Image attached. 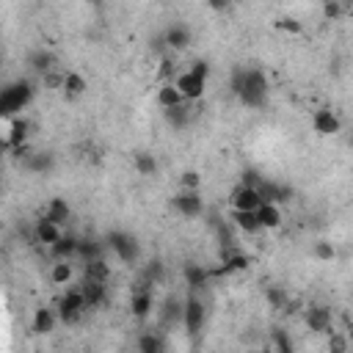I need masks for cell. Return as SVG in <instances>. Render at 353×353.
I'll list each match as a JSON object with an SVG mask.
<instances>
[{
    "mask_svg": "<svg viewBox=\"0 0 353 353\" xmlns=\"http://www.w3.org/2000/svg\"><path fill=\"white\" fill-rule=\"evenodd\" d=\"M232 88H234V97L245 108H262L270 94V83H268L265 72H259V69H237Z\"/></svg>",
    "mask_w": 353,
    "mask_h": 353,
    "instance_id": "1",
    "label": "cell"
},
{
    "mask_svg": "<svg viewBox=\"0 0 353 353\" xmlns=\"http://www.w3.org/2000/svg\"><path fill=\"white\" fill-rule=\"evenodd\" d=\"M207 77H210V63H207V61H193L190 69L176 72L174 83H176V88L182 91V97H185L188 102H196V99H201L204 91H207Z\"/></svg>",
    "mask_w": 353,
    "mask_h": 353,
    "instance_id": "2",
    "label": "cell"
},
{
    "mask_svg": "<svg viewBox=\"0 0 353 353\" xmlns=\"http://www.w3.org/2000/svg\"><path fill=\"white\" fill-rule=\"evenodd\" d=\"M33 102V85L28 80H17V83H8L0 94V116L3 119H14V116H22V110Z\"/></svg>",
    "mask_w": 353,
    "mask_h": 353,
    "instance_id": "3",
    "label": "cell"
},
{
    "mask_svg": "<svg viewBox=\"0 0 353 353\" xmlns=\"http://www.w3.org/2000/svg\"><path fill=\"white\" fill-rule=\"evenodd\" d=\"M105 245H108V248L116 254V259H121L124 265H132V262H138V256H141V243H138L130 232H121V229L108 232Z\"/></svg>",
    "mask_w": 353,
    "mask_h": 353,
    "instance_id": "4",
    "label": "cell"
},
{
    "mask_svg": "<svg viewBox=\"0 0 353 353\" xmlns=\"http://www.w3.org/2000/svg\"><path fill=\"white\" fill-rule=\"evenodd\" d=\"M55 309H58V317H61V323H66V325L77 323V320L83 317V312L88 309V303H85V295H83V287H72V290H66V292L58 298Z\"/></svg>",
    "mask_w": 353,
    "mask_h": 353,
    "instance_id": "5",
    "label": "cell"
},
{
    "mask_svg": "<svg viewBox=\"0 0 353 353\" xmlns=\"http://www.w3.org/2000/svg\"><path fill=\"white\" fill-rule=\"evenodd\" d=\"M30 135V121L25 116H14V119H3V146L6 149H19L28 143Z\"/></svg>",
    "mask_w": 353,
    "mask_h": 353,
    "instance_id": "6",
    "label": "cell"
},
{
    "mask_svg": "<svg viewBox=\"0 0 353 353\" xmlns=\"http://www.w3.org/2000/svg\"><path fill=\"white\" fill-rule=\"evenodd\" d=\"M204 320H207V306H204V301L190 290V295H188V301H185L182 325H185V331H188L190 336H196V334L204 328Z\"/></svg>",
    "mask_w": 353,
    "mask_h": 353,
    "instance_id": "7",
    "label": "cell"
},
{
    "mask_svg": "<svg viewBox=\"0 0 353 353\" xmlns=\"http://www.w3.org/2000/svg\"><path fill=\"white\" fill-rule=\"evenodd\" d=\"M174 210L182 215V218H199L201 212H204V199H201V193L199 190H188V188H182L176 196H174Z\"/></svg>",
    "mask_w": 353,
    "mask_h": 353,
    "instance_id": "8",
    "label": "cell"
},
{
    "mask_svg": "<svg viewBox=\"0 0 353 353\" xmlns=\"http://www.w3.org/2000/svg\"><path fill=\"white\" fill-rule=\"evenodd\" d=\"M229 204L232 210H256L262 204V193L256 185H248V182H240L232 193H229Z\"/></svg>",
    "mask_w": 353,
    "mask_h": 353,
    "instance_id": "9",
    "label": "cell"
},
{
    "mask_svg": "<svg viewBox=\"0 0 353 353\" xmlns=\"http://www.w3.org/2000/svg\"><path fill=\"white\" fill-rule=\"evenodd\" d=\"M152 281L146 279L135 292H132V298H130V309H132V317L135 320H146L149 314H152V309H154V295H152Z\"/></svg>",
    "mask_w": 353,
    "mask_h": 353,
    "instance_id": "10",
    "label": "cell"
},
{
    "mask_svg": "<svg viewBox=\"0 0 353 353\" xmlns=\"http://www.w3.org/2000/svg\"><path fill=\"white\" fill-rule=\"evenodd\" d=\"M312 130H314L317 135L328 138V135H336V132L342 130V121H339V116H336L331 108H317V110L312 113Z\"/></svg>",
    "mask_w": 353,
    "mask_h": 353,
    "instance_id": "11",
    "label": "cell"
},
{
    "mask_svg": "<svg viewBox=\"0 0 353 353\" xmlns=\"http://www.w3.org/2000/svg\"><path fill=\"white\" fill-rule=\"evenodd\" d=\"M61 237H63V226H61V223L50 221L47 215H41V218L36 221V226H33V240H36V243H44V245L50 248V245L58 243Z\"/></svg>",
    "mask_w": 353,
    "mask_h": 353,
    "instance_id": "12",
    "label": "cell"
},
{
    "mask_svg": "<svg viewBox=\"0 0 353 353\" xmlns=\"http://www.w3.org/2000/svg\"><path fill=\"white\" fill-rule=\"evenodd\" d=\"M303 320H306L309 331H314V334H331L334 331L331 328V309L328 306H309Z\"/></svg>",
    "mask_w": 353,
    "mask_h": 353,
    "instance_id": "13",
    "label": "cell"
},
{
    "mask_svg": "<svg viewBox=\"0 0 353 353\" xmlns=\"http://www.w3.org/2000/svg\"><path fill=\"white\" fill-rule=\"evenodd\" d=\"M163 36H165L168 50H188L190 41H193V33H190V28H188L185 22H174V25H168Z\"/></svg>",
    "mask_w": 353,
    "mask_h": 353,
    "instance_id": "14",
    "label": "cell"
},
{
    "mask_svg": "<svg viewBox=\"0 0 353 353\" xmlns=\"http://www.w3.org/2000/svg\"><path fill=\"white\" fill-rule=\"evenodd\" d=\"M61 317H58V309H50V306H39L36 312H33V320H30V328H33V334H52L55 331V323H58Z\"/></svg>",
    "mask_w": 353,
    "mask_h": 353,
    "instance_id": "15",
    "label": "cell"
},
{
    "mask_svg": "<svg viewBox=\"0 0 353 353\" xmlns=\"http://www.w3.org/2000/svg\"><path fill=\"white\" fill-rule=\"evenodd\" d=\"M157 105L163 108V110H168V108H176V105H185L188 99L182 97V91L176 88V83L174 80H165V83H160V88H157Z\"/></svg>",
    "mask_w": 353,
    "mask_h": 353,
    "instance_id": "16",
    "label": "cell"
},
{
    "mask_svg": "<svg viewBox=\"0 0 353 353\" xmlns=\"http://www.w3.org/2000/svg\"><path fill=\"white\" fill-rule=\"evenodd\" d=\"M108 281H99V279H83V295H85V303H88V309H97L99 303H105V298H108V287H105Z\"/></svg>",
    "mask_w": 353,
    "mask_h": 353,
    "instance_id": "17",
    "label": "cell"
},
{
    "mask_svg": "<svg viewBox=\"0 0 353 353\" xmlns=\"http://www.w3.org/2000/svg\"><path fill=\"white\" fill-rule=\"evenodd\" d=\"M256 218H259L262 229H279L281 221H284V212H281V207L276 201H262L256 207Z\"/></svg>",
    "mask_w": 353,
    "mask_h": 353,
    "instance_id": "18",
    "label": "cell"
},
{
    "mask_svg": "<svg viewBox=\"0 0 353 353\" xmlns=\"http://www.w3.org/2000/svg\"><path fill=\"white\" fill-rule=\"evenodd\" d=\"M182 279H185V284H188V290H193V292H199L201 287H207V281H210V273H207V268H204V265H196V262H188V265L182 268Z\"/></svg>",
    "mask_w": 353,
    "mask_h": 353,
    "instance_id": "19",
    "label": "cell"
},
{
    "mask_svg": "<svg viewBox=\"0 0 353 353\" xmlns=\"http://www.w3.org/2000/svg\"><path fill=\"white\" fill-rule=\"evenodd\" d=\"M232 221H234V226H237L240 232H245V234L262 232V223H259V218H256V210H232Z\"/></svg>",
    "mask_w": 353,
    "mask_h": 353,
    "instance_id": "20",
    "label": "cell"
},
{
    "mask_svg": "<svg viewBox=\"0 0 353 353\" xmlns=\"http://www.w3.org/2000/svg\"><path fill=\"white\" fill-rule=\"evenodd\" d=\"M77 248H80V240L74 234H66L63 232V237L50 245V254H52V259H74L77 256Z\"/></svg>",
    "mask_w": 353,
    "mask_h": 353,
    "instance_id": "21",
    "label": "cell"
},
{
    "mask_svg": "<svg viewBox=\"0 0 353 353\" xmlns=\"http://www.w3.org/2000/svg\"><path fill=\"white\" fill-rule=\"evenodd\" d=\"M44 215L50 218V221H55V223H66L69 218H72V207L66 204V199H61V196H55V199H50L47 201V207H44Z\"/></svg>",
    "mask_w": 353,
    "mask_h": 353,
    "instance_id": "22",
    "label": "cell"
},
{
    "mask_svg": "<svg viewBox=\"0 0 353 353\" xmlns=\"http://www.w3.org/2000/svg\"><path fill=\"white\" fill-rule=\"evenodd\" d=\"M74 279V268H72V259H55L52 268H50V281L58 284V287H69V281Z\"/></svg>",
    "mask_w": 353,
    "mask_h": 353,
    "instance_id": "23",
    "label": "cell"
},
{
    "mask_svg": "<svg viewBox=\"0 0 353 353\" xmlns=\"http://www.w3.org/2000/svg\"><path fill=\"white\" fill-rule=\"evenodd\" d=\"M85 91H88V80H85L80 72H66V74H63V94H66L69 99L83 97Z\"/></svg>",
    "mask_w": 353,
    "mask_h": 353,
    "instance_id": "24",
    "label": "cell"
},
{
    "mask_svg": "<svg viewBox=\"0 0 353 353\" xmlns=\"http://www.w3.org/2000/svg\"><path fill=\"white\" fill-rule=\"evenodd\" d=\"M30 66H33V72H39L41 77L47 74V72H52L55 69V55L50 52V50H36L33 55H30V61H28Z\"/></svg>",
    "mask_w": 353,
    "mask_h": 353,
    "instance_id": "25",
    "label": "cell"
},
{
    "mask_svg": "<svg viewBox=\"0 0 353 353\" xmlns=\"http://www.w3.org/2000/svg\"><path fill=\"white\" fill-rule=\"evenodd\" d=\"M132 165H135V171H138L141 176L157 174V160H154V154H149V152H135V154H132Z\"/></svg>",
    "mask_w": 353,
    "mask_h": 353,
    "instance_id": "26",
    "label": "cell"
},
{
    "mask_svg": "<svg viewBox=\"0 0 353 353\" xmlns=\"http://www.w3.org/2000/svg\"><path fill=\"white\" fill-rule=\"evenodd\" d=\"M248 265H251V256L243 254V251H234V254H226V256H223L221 273H240V270H245Z\"/></svg>",
    "mask_w": 353,
    "mask_h": 353,
    "instance_id": "27",
    "label": "cell"
},
{
    "mask_svg": "<svg viewBox=\"0 0 353 353\" xmlns=\"http://www.w3.org/2000/svg\"><path fill=\"white\" fill-rule=\"evenodd\" d=\"M85 268H83V273L88 276V279H99V281H108V276H110V265H105V259L102 256H97V259H88V262H83Z\"/></svg>",
    "mask_w": 353,
    "mask_h": 353,
    "instance_id": "28",
    "label": "cell"
},
{
    "mask_svg": "<svg viewBox=\"0 0 353 353\" xmlns=\"http://www.w3.org/2000/svg\"><path fill=\"white\" fill-rule=\"evenodd\" d=\"M138 350L141 353H163L165 350V342H163V336L160 334H141L138 336Z\"/></svg>",
    "mask_w": 353,
    "mask_h": 353,
    "instance_id": "29",
    "label": "cell"
},
{
    "mask_svg": "<svg viewBox=\"0 0 353 353\" xmlns=\"http://www.w3.org/2000/svg\"><path fill=\"white\" fill-rule=\"evenodd\" d=\"M265 301H268V306L270 309H287V303H290V298H287V290L284 287H265Z\"/></svg>",
    "mask_w": 353,
    "mask_h": 353,
    "instance_id": "30",
    "label": "cell"
},
{
    "mask_svg": "<svg viewBox=\"0 0 353 353\" xmlns=\"http://www.w3.org/2000/svg\"><path fill=\"white\" fill-rule=\"evenodd\" d=\"M52 165H55V157H52L50 152H36V154H30V160H28V168H30V171H39V174H47Z\"/></svg>",
    "mask_w": 353,
    "mask_h": 353,
    "instance_id": "31",
    "label": "cell"
},
{
    "mask_svg": "<svg viewBox=\"0 0 353 353\" xmlns=\"http://www.w3.org/2000/svg\"><path fill=\"white\" fill-rule=\"evenodd\" d=\"M163 113H165L168 124H171V127H176V130H182V127L188 124V119H190L188 105H176V108H168V110H163Z\"/></svg>",
    "mask_w": 353,
    "mask_h": 353,
    "instance_id": "32",
    "label": "cell"
},
{
    "mask_svg": "<svg viewBox=\"0 0 353 353\" xmlns=\"http://www.w3.org/2000/svg\"><path fill=\"white\" fill-rule=\"evenodd\" d=\"M77 256H80L83 262H88V259H97V256H102V243H97V240H91V237L80 240Z\"/></svg>",
    "mask_w": 353,
    "mask_h": 353,
    "instance_id": "33",
    "label": "cell"
},
{
    "mask_svg": "<svg viewBox=\"0 0 353 353\" xmlns=\"http://www.w3.org/2000/svg\"><path fill=\"white\" fill-rule=\"evenodd\" d=\"M276 30L290 33V36H301V33H303V22L295 19V17H279V19H276Z\"/></svg>",
    "mask_w": 353,
    "mask_h": 353,
    "instance_id": "34",
    "label": "cell"
},
{
    "mask_svg": "<svg viewBox=\"0 0 353 353\" xmlns=\"http://www.w3.org/2000/svg\"><path fill=\"white\" fill-rule=\"evenodd\" d=\"M314 256H317L320 262H331V259L336 256L334 243H331V240H317V243H314Z\"/></svg>",
    "mask_w": 353,
    "mask_h": 353,
    "instance_id": "35",
    "label": "cell"
},
{
    "mask_svg": "<svg viewBox=\"0 0 353 353\" xmlns=\"http://www.w3.org/2000/svg\"><path fill=\"white\" fill-rule=\"evenodd\" d=\"M179 182H182V188H188V190H199V188H201L199 171H185V174L179 176Z\"/></svg>",
    "mask_w": 353,
    "mask_h": 353,
    "instance_id": "36",
    "label": "cell"
},
{
    "mask_svg": "<svg viewBox=\"0 0 353 353\" xmlns=\"http://www.w3.org/2000/svg\"><path fill=\"white\" fill-rule=\"evenodd\" d=\"M323 17L325 19H339L342 17V3L339 0H325L323 3Z\"/></svg>",
    "mask_w": 353,
    "mask_h": 353,
    "instance_id": "37",
    "label": "cell"
},
{
    "mask_svg": "<svg viewBox=\"0 0 353 353\" xmlns=\"http://www.w3.org/2000/svg\"><path fill=\"white\" fill-rule=\"evenodd\" d=\"M146 279H149L152 284H160V281H163V265H160V262H152V265L146 268Z\"/></svg>",
    "mask_w": 353,
    "mask_h": 353,
    "instance_id": "38",
    "label": "cell"
},
{
    "mask_svg": "<svg viewBox=\"0 0 353 353\" xmlns=\"http://www.w3.org/2000/svg\"><path fill=\"white\" fill-rule=\"evenodd\" d=\"M273 347L281 350V353H290L292 350V342H290V336H281L279 331H273Z\"/></svg>",
    "mask_w": 353,
    "mask_h": 353,
    "instance_id": "39",
    "label": "cell"
},
{
    "mask_svg": "<svg viewBox=\"0 0 353 353\" xmlns=\"http://www.w3.org/2000/svg\"><path fill=\"white\" fill-rule=\"evenodd\" d=\"M160 77H168V80H174V77H176L174 63H171L168 58H163V61H160Z\"/></svg>",
    "mask_w": 353,
    "mask_h": 353,
    "instance_id": "40",
    "label": "cell"
},
{
    "mask_svg": "<svg viewBox=\"0 0 353 353\" xmlns=\"http://www.w3.org/2000/svg\"><path fill=\"white\" fill-rule=\"evenodd\" d=\"M328 347H331V350H345V347H347V342H345L342 336H334V331H331V339H328Z\"/></svg>",
    "mask_w": 353,
    "mask_h": 353,
    "instance_id": "41",
    "label": "cell"
},
{
    "mask_svg": "<svg viewBox=\"0 0 353 353\" xmlns=\"http://www.w3.org/2000/svg\"><path fill=\"white\" fill-rule=\"evenodd\" d=\"M207 6H210V8H215V11H221V8H226V6H229V0H207Z\"/></svg>",
    "mask_w": 353,
    "mask_h": 353,
    "instance_id": "42",
    "label": "cell"
}]
</instances>
